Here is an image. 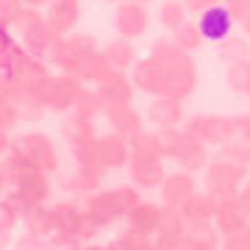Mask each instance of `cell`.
Wrapping results in <instances>:
<instances>
[{"instance_id": "cell-3", "label": "cell", "mask_w": 250, "mask_h": 250, "mask_svg": "<svg viewBox=\"0 0 250 250\" xmlns=\"http://www.w3.org/2000/svg\"><path fill=\"white\" fill-rule=\"evenodd\" d=\"M245 28L250 31V14H245Z\"/></svg>"}, {"instance_id": "cell-2", "label": "cell", "mask_w": 250, "mask_h": 250, "mask_svg": "<svg viewBox=\"0 0 250 250\" xmlns=\"http://www.w3.org/2000/svg\"><path fill=\"white\" fill-rule=\"evenodd\" d=\"M187 3L192 6V9H200V11H206L208 6H211V0H187Z\"/></svg>"}, {"instance_id": "cell-1", "label": "cell", "mask_w": 250, "mask_h": 250, "mask_svg": "<svg viewBox=\"0 0 250 250\" xmlns=\"http://www.w3.org/2000/svg\"><path fill=\"white\" fill-rule=\"evenodd\" d=\"M200 36L206 39H225L231 31V11L220 9V6H208L200 14V25H197Z\"/></svg>"}]
</instances>
